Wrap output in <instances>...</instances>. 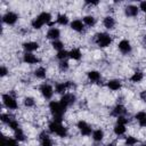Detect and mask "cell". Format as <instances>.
<instances>
[{
  "label": "cell",
  "instance_id": "8",
  "mask_svg": "<svg viewBox=\"0 0 146 146\" xmlns=\"http://www.w3.org/2000/svg\"><path fill=\"white\" fill-rule=\"evenodd\" d=\"M75 102H76V96H75V94H73V92H66V94L62 95V96H60V99H59V103H60L66 110H67L68 107L73 106V105L75 104Z\"/></svg>",
  "mask_w": 146,
  "mask_h": 146
},
{
  "label": "cell",
  "instance_id": "23",
  "mask_svg": "<svg viewBox=\"0 0 146 146\" xmlns=\"http://www.w3.org/2000/svg\"><path fill=\"white\" fill-rule=\"evenodd\" d=\"M91 137H92V140H94L95 143H100V141H103L104 138H105V132H104V130H103L102 128H98V129H95V130L92 131Z\"/></svg>",
  "mask_w": 146,
  "mask_h": 146
},
{
  "label": "cell",
  "instance_id": "4",
  "mask_svg": "<svg viewBox=\"0 0 146 146\" xmlns=\"http://www.w3.org/2000/svg\"><path fill=\"white\" fill-rule=\"evenodd\" d=\"M1 99H2V105L9 110V111H15L18 108V102L16 99V97L10 94V92H7V94H2L1 96Z\"/></svg>",
  "mask_w": 146,
  "mask_h": 146
},
{
  "label": "cell",
  "instance_id": "26",
  "mask_svg": "<svg viewBox=\"0 0 146 146\" xmlns=\"http://www.w3.org/2000/svg\"><path fill=\"white\" fill-rule=\"evenodd\" d=\"M68 56H70L71 59L78 62V60H80V59L82 58V51H81L80 48L74 47V48H72L71 50H68Z\"/></svg>",
  "mask_w": 146,
  "mask_h": 146
},
{
  "label": "cell",
  "instance_id": "6",
  "mask_svg": "<svg viewBox=\"0 0 146 146\" xmlns=\"http://www.w3.org/2000/svg\"><path fill=\"white\" fill-rule=\"evenodd\" d=\"M18 18H19V15L13 10H8L5 14H2V16H1L2 23L8 26H14L18 22Z\"/></svg>",
  "mask_w": 146,
  "mask_h": 146
},
{
  "label": "cell",
  "instance_id": "48",
  "mask_svg": "<svg viewBox=\"0 0 146 146\" xmlns=\"http://www.w3.org/2000/svg\"><path fill=\"white\" fill-rule=\"evenodd\" d=\"M144 22H145V25H146V15H145V17H144Z\"/></svg>",
  "mask_w": 146,
  "mask_h": 146
},
{
  "label": "cell",
  "instance_id": "42",
  "mask_svg": "<svg viewBox=\"0 0 146 146\" xmlns=\"http://www.w3.org/2000/svg\"><path fill=\"white\" fill-rule=\"evenodd\" d=\"M100 2L98 1V0H87V1H84V5L86 6H88V7H96V6H98Z\"/></svg>",
  "mask_w": 146,
  "mask_h": 146
},
{
  "label": "cell",
  "instance_id": "29",
  "mask_svg": "<svg viewBox=\"0 0 146 146\" xmlns=\"http://www.w3.org/2000/svg\"><path fill=\"white\" fill-rule=\"evenodd\" d=\"M125 132H127V128H125V125H123V124L115 123V125L113 127V133H114L115 136H117V137L123 136Z\"/></svg>",
  "mask_w": 146,
  "mask_h": 146
},
{
  "label": "cell",
  "instance_id": "37",
  "mask_svg": "<svg viewBox=\"0 0 146 146\" xmlns=\"http://www.w3.org/2000/svg\"><path fill=\"white\" fill-rule=\"evenodd\" d=\"M51 47H52L55 50H57V51L63 50V49H64V42H63L62 40H55V41H51Z\"/></svg>",
  "mask_w": 146,
  "mask_h": 146
},
{
  "label": "cell",
  "instance_id": "21",
  "mask_svg": "<svg viewBox=\"0 0 146 146\" xmlns=\"http://www.w3.org/2000/svg\"><path fill=\"white\" fill-rule=\"evenodd\" d=\"M143 80H144V72L140 71V70L135 71V72L130 75V78H129V81H130L131 83H140Z\"/></svg>",
  "mask_w": 146,
  "mask_h": 146
},
{
  "label": "cell",
  "instance_id": "2",
  "mask_svg": "<svg viewBox=\"0 0 146 146\" xmlns=\"http://www.w3.org/2000/svg\"><path fill=\"white\" fill-rule=\"evenodd\" d=\"M113 36L106 32H98L94 35V43L99 48H107L112 44Z\"/></svg>",
  "mask_w": 146,
  "mask_h": 146
},
{
  "label": "cell",
  "instance_id": "25",
  "mask_svg": "<svg viewBox=\"0 0 146 146\" xmlns=\"http://www.w3.org/2000/svg\"><path fill=\"white\" fill-rule=\"evenodd\" d=\"M33 75L38 80H44L47 78V68L43 66H39L33 71Z\"/></svg>",
  "mask_w": 146,
  "mask_h": 146
},
{
  "label": "cell",
  "instance_id": "13",
  "mask_svg": "<svg viewBox=\"0 0 146 146\" xmlns=\"http://www.w3.org/2000/svg\"><path fill=\"white\" fill-rule=\"evenodd\" d=\"M39 144L40 146H54V140L47 131H41L39 133Z\"/></svg>",
  "mask_w": 146,
  "mask_h": 146
},
{
  "label": "cell",
  "instance_id": "43",
  "mask_svg": "<svg viewBox=\"0 0 146 146\" xmlns=\"http://www.w3.org/2000/svg\"><path fill=\"white\" fill-rule=\"evenodd\" d=\"M138 8H139V10H140V11H143V13H145V14H146V0H145V1H140V2H139Z\"/></svg>",
  "mask_w": 146,
  "mask_h": 146
},
{
  "label": "cell",
  "instance_id": "1",
  "mask_svg": "<svg viewBox=\"0 0 146 146\" xmlns=\"http://www.w3.org/2000/svg\"><path fill=\"white\" fill-rule=\"evenodd\" d=\"M48 110L52 116V120L56 121V122H60L63 121V117H64V114L66 112V108L59 103V100H50L49 104H48Z\"/></svg>",
  "mask_w": 146,
  "mask_h": 146
},
{
  "label": "cell",
  "instance_id": "47",
  "mask_svg": "<svg viewBox=\"0 0 146 146\" xmlns=\"http://www.w3.org/2000/svg\"><path fill=\"white\" fill-rule=\"evenodd\" d=\"M139 146H146V143H141V144H139Z\"/></svg>",
  "mask_w": 146,
  "mask_h": 146
},
{
  "label": "cell",
  "instance_id": "3",
  "mask_svg": "<svg viewBox=\"0 0 146 146\" xmlns=\"http://www.w3.org/2000/svg\"><path fill=\"white\" fill-rule=\"evenodd\" d=\"M48 130L50 133L58 136L59 138H65L68 135V130L65 125H63L60 122H56L54 120H51L48 123Z\"/></svg>",
  "mask_w": 146,
  "mask_h": 146
},
{
  "label": "cell",
  "instance_id": "41",
  "mask_svg": "<svg viewBox=\"0 0 146 146\" xmlns=\"http://www.w3.org/2000/svg\"><path fill=\"white\" fill-rule=\"evenodd\" d=\"M8 73H9V68L6 65H1L0 66V76L1 78H5V76L8 75Z\"/></svg>",
  "mask_w": 146,
  "mask_h": 146
},
{
  "label": "cell",
  "instance_id": "44",
  "mask_svg": "<svg viewBox=\"0 0 146 146\" xmlns=\"http://www.w3.org/2000/svg\"><path fill=\"white\" fill-rule=\"evenodd\" d=\"M139 98H140L141 102L146 103V89H144V90H141V91L139 92Z\"/></svg>",
  "mask_w": 146,
  "mask_h": 146
},
{
  "label": "cell",
  "instance_id": "28",
  "mask_svg": "<svg viewBox=\"0 0 146 146\" xmlns=\"http://www.w3.org/2000/svg\"><path fill=\"white\" fill-rule=\"evenodd\" d=\"M82 22H83V24L86 25V26H88V27H94L95 25H96V17L94 16V15H84L83 17H82Z\"/></svg>",
  "mask_w": 146,
  "mask_h": 146
},
{
  "label": "cell",
  "instance_id": "19",
  "mask_svg": "<svg viewBox=\"0 0 146 146\" xmlns=\"http://www.w3.org/2000/svg\"><path fill=\"white\" fill-rule=\"evenodd\" d=\"M106 87L111 91H119L122 88V82L119 79H111V80H108L106 82Z\"/></svg>",
  "mask_w": 146,
  "mask_h": 146
},
{
  "label": "cell",
  "instance_id": "36",
  "mask_svg": "<svg viewBox=\"0 0 146 146\" xmlns=\"http://www.w3.org/2000/svg\"><path fill=\"white\" fill-rule=\"evenodd\" d=\"M0 119H1V122L3 123V124H8L13 119H15L11 114H9V113H1V116H0Z\"/></svg>",
  "mask_w": 146,
  "mask_h": 146
},
{
  "label": "cell",
  "instance_id": "12",
  "mask_svg": "<svg viewBox=\"0 0 146 146\" xmlns=\"http://www.w3.org/2000/svg\"><path fill=\"white\" fill-rule=\"evenodd\" d=\"M123 11H124V15H125L127 17L135 18V17L138 16V14H139L140 10H139L138 6H136V5H133V3H129V5L124 6Z\"/></svg>",
  "mask_w": 146,
  "mask_h": 146
},
{
  "label": "cell",
  "instance_id": "46",
  "mask_svg": "<svg viewBox=\"0 0 146 146\" xmlns=\"http://www.w3.org/2000/svg\"><path fill=\"white\" fill-rule=\"evenodd\" d=\"M143 43H144V46H146V34L143 35Z\"/></svg>",
  "mask_w": 146,
  "mask_h": 146
},
{
  "label": "cell",
  "instance_id": "31",
  "mask_svg": "<svg viewBox=\"0 0 146 146\" xmlns=\"http://www.w3.org/2000/svg\"><path fill=\"white\" fill-rule=\"evenodd\" d=\"M14 137H15L19 143H23V141L26 140V135H25V132H24V130H23L22 128H18L17 130L14 131Z\"/></svg>",
  "mask_w": 146,
  "mask_h": 146
},
{
  "label": "cell",
  "instance_id": "9",
  "mask_svg": "<svg viewBox=\"0 0 146 146\" xmlns=\"http://www.w3.org/2000/svg\"><path fill=\"white\" fill-rule=\"evenodd\" d=\"M76 128H78V130L80 131V133L83 136V137H89V136H91L92 135V128H91V125L88 123V122H86L84 120H80V121H78L76 122Z\"/></svg>",
  "mask_w": 146,
  "mask_h": 146
},
{
  "label": "cell",
  "instance_id": "10",
  "mask_svg": "<svg viewBox=\"0 0 146 146\" xmlns=\"http://www.w3.org/2000/svg\"><path fill=\"white\" fill-rule=\"evenodd\" d=\"M117 49L122 55L127 56L132 52V44L128 39H122L117 43Z\"/></svg>",
  "mask_w": 146,
  "mask_h": 146
},
{
  "label": "cell",
  "instance_id": "35",
  "mask_svg": "<svg viewBox=\"0 0 146 146\" xmlns=\"http://www.w3.org/2000/svg\"><path fill=\"white\" fill-rule=\"evenodd\" d=\"M58 70L60 72H63V73H65V72H67L70 70V63L67 62V59L66 60L58 62Z\"/></svg>",
  "mask_w": 146,
  "mask_h": 146
},
{
  "label": "cell",
  "instance_id": "49",
  "mask_svg": "<svg viewBox=\"0 0 146 146\" xmlns=\"http://www.w3.org/2000/svg\"><path fill=\"white\" fill-rule=\"evenodd\" d=\"M94 146H97V145H94Z\"/></svg>",
  "mask_w": 146,
  "mask_h": 146
},
{
  "label": "cell",
  "instance_id": "40",
  "mask_svg": "<svg viewBox=\"0 0 146 146\" xmlns=\"http://www.w3.org/2000/svg\"><path fill=\"white\" fill-rule=\"evenodd\" d=\"M129 122H130V119H129L127 115H123V116H119V117H116V123H119V124L127 125Z\"/></svg>",
  "mask_w": 146,
  "mask_h": 146
},
{
  "label": "cell",
  "instance_id": "7",
  "mask_svg": "<svg viewBox=\"0 0 146 146\" xmlns=\"http://www.w3.org/2000/svg\"><path fill=\"white\" fill-rule=\"evenodd\" d=\"M39 91L41 94V96L46 99V100H50L54 97L55 94V89L50 83H42L39 87Z\"/></svg>",
  "mask_w": 146,
  "mask_h": 146
},
{
  "label": "cell",
  "instance_id": "15",
  "mask_svg": "<svg viewBox=\"0 0 146 146\" xmlns=\"http://www.w3.org/2000/svg\"><path fill=\"white\" fill-rule=\"evenodd\" d=\"M127 114H128V111H127V108L123 104H116L111 111V115L114 116V117L123 116V115H127Z\"/></svg>",
  "mask_w": 146,
  "mask_h": 146
},
{
  "label": "cell",
  "instance_id": "27",
  "mask_svg": "<svg viewBox=\"0 0 146 146\" xmlns=\"http://www.w3.org/2000/svg\"><path fill=\"white\" fill-rule=\"evenodd\" d=\"M1 146H19V141L15 137H2Z\"/></svg>",
  "mask_w": 146,
  "mask_h": 146
},
{
  "label": "cell",
  "instance_id": "38",
  "mask_svg": "<svg viewBox=\"0 0 146 146\" xmlns=\"http://www.w3.org/2000/svg\"><path fill=\"white\" fill-rule=\"evenodd\" d=\"M7 127H8L10 130L15 131V130H17L18 128H21V124H19V122H18L16 119H13V120L7 124Z\"/></svg>",
  "mask_w": 146,
  "mask_h": 146
},
{
  "label": "cell",
  "instance_id": "24",
  "mask_svg": "<svg viewBox=\"0 0 146 146\" xmlns=\"http://www.w3.org/2000/svg\"><path fill=\"white\" fill-rule=\"evenodd\" d=\"M56 23H57L58 25H60V26H66V25H68L71 22H70V18H68V16H67L66 14L59 13V14H57V16H56Z\"/></svg>",
  "mask_w": 146,
  "mask_h": 146
},
{
  "label": "cell",
  "instance_id": "11",
  "mask_svg": "<svg viewBox=\"0 0 146 146\" xmlns=\"http://www.w3.org/2000/svg\"><path fill=\"white\" fill-rule=\"evenodd\" d=\"M22 60L27 65H36L40 63V58L33 52H24L22 56Z\"/></svg>",
  "mask_w": 146,
  "mask_h": 146
},
{
  "label": "cell",
  "instance_id": "22",
  "mask_svg": "<svg viewBox=\"0 0 146 146\" xmlns=\"http://www.w3.org/2000/svg\"><path fill=\"white\" fill-rule=\"evenodd\" d=\"M36 17H38L44 25H49V24L52 22V15H51L49 11H46V10H44V11H41Z\"/></svg>",
  "mask_w": 146,
  "mask_h": 146
},
{
  "label": "cell",
  "instance_id": "39",
  "mask_svg": "<svg viewBox=\"0 0 146 146\" xmlns=\"http://www.w3.org/2000/svg\"><path fill=\"white\" fill-rule=\"evenodd\" d=\"M133 119H135L137 122H139V121L146 119V111H138L137 113H135Z\"/></svg>",
  "mask_w": 146,
  "mask_h": 146
},
{
  "label": "cell",
  "instance_id": "33",
  "mask_svg": "<svg viewBox=\"0 0 146 146\" xmlns=\"http://www.w3.org/2000/svg\"><path fill=\"white\" fill-rule=\"evenodd\" d=\"M67 58H70V56H68V50H66V49H63V50H59V51H57V54H56V59H57L58 62H62V60H66Z\"/></svg>",
  "mask_w": 146,
  "mask_h": 146
},
{
  "label": "cell",
  "instance_id": "14",
  "mask_svg": "<svg viewBox=\"0 0 146 146\" xmlns=\"http://www.w3.org/2000/svg\"><path fill=\"white\" fill-rule=\"evenodd\" d=\"M22 48L24 52H34L40 48V44L36 41H25L22 43Z\"/></svg>",
  "mask_w": 146,
  "mask_h": 146
},
{
  "label": "cell",
  "instance_id": "18",
  "mask_svg": "<svg viewBox=\"0 0 146 146\" xmlns=\"http://www.w3.org/2000/svg\"><path fill=\"white\" fill-rule=\"evenodd\" d=\"M46 38L51 40V41H55V40H59L60 38V30L58 27H49L48 31L46 32Z\"/></svg>",
  "mask_w": 146,
  "mask_h": 146
},
{
  "label": "cell",
  "instance_id": "34",
  "mask_svg": "<svg viewBox=\"0 0 146 146\" xmlns=\"http://www.w3.org/2000/svg\"><path fill=\"white\" fill-rule=\"evenodd\" d=\"M30 24H31V27H32L33 30H41V29L43 27V25H44V24H43V23H42V22H41L36 16L31 21V23H30Z\"/></svg>",
  "mask_w": 146,
  "mask_h": 146
},
{
  "label": "cell",
  "instance_id": "30",
  "mask_svg": "<svg viewBox=\"0 0 146 146\" xmlns=\"http://www.w3.org/2000/svg\"><path fill=\"white\" fill-rule=\"evenodd\" d=\"M36 102H35V98L32 97V96H26L23 98V105L26 107V108H33L35 106Z\"/></svg>",
  "mask_w": 146,
  "mask_h": 146
},
{
  "label": "cell",
  "instance_id": "45",
  "mask_svg": "<svg viewBox=\"0 0 146 146\" xmlns=\"http://www.w3.org/2000/svg\"><path fill=\"white\" fill-rule=\"evenodd\" d=\"M106 146H117V144H116L115 141H111V143L106 144Z\"/></svg>",
  "mask_w": 146,
  "mask_h": 146
},
{
  "label": "cell",
  "instance_id": "16",
  "mask_svg": "<svg viewBox=\"0 0 146 146\" xmlns=\"http://www.w3.org/2000/svg\"><path fill=\"white\" fill-rule=\"evenodd\" d=\"M87 79L91 83H99L102 80V73L97 70H90L87 72Z\"/></svg>",
  "mask_w": 146,
  "mask_h": 146
},
{
  "label": "cell",
  "instance_id": "5",
  "mask_svg": "<svg viewBox=\"0 0 146 146\" xmlns=\"http://www.w3.org/2000/svg\"><path fill=\"white\" fill-rule=\"evenodd\" d=\"M75 87L76 86L73 81H64V82H56L54 89H55V94L64 95L67 92V90H71Z\"/></svg>",
  "mask_w": 146,
  "mask_h": 146
},
{
  "label": "cell",
  "instance_id": "17",
  "mask_svg": "<svg viewBox=\"0 0 146 146\" xmlns=\"http://www.w3.org/2000/svg\"><path fill=\"white\" fill-rule=\"evenodd\" d=\"M84 26H86V25L83 24L82 19H79V18L71 21V23H70L71 30L74 31V32H76V33H82V32L84 31Z\"/></svg>",
  "mask_w": 146,
  "mask_h": 146
},
{
  "label": "cell",
  "instance_id": "20",
  "mask_svg": "<svg viewBox=\"0 0 146 146\" xmlns=\"http://www.w3.org/2000/svg\"><path fill=\"white\" fill-rule=\"evenodd\" d=\"M115 25H116V21L113 16L107 15L103 18V26L106 30H113V29H115Z\"/></svg>",
  "mask_w": 146,
  "mask_h": 146
},
{
  "label": "cell",
  "instance_id": "32",
  "mask_svg": "<svg viewBox=\"0 0 146 146\" xmlns=\"http://www.w3.org/2000/svg\"><path fill=\"white\" fill-rule=\"evenodd\" d=\"M138 143H139V140L135 136H125V138H124V145L125 146H136Z\"/></svg>",
  "mask_w": 146,
  "mask_h": 146
}]
</instances>
